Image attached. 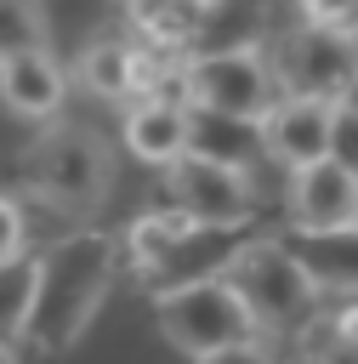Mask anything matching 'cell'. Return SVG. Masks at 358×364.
Masks as SVG:
<instances>
[{
  "instance_id": "obj_8",
  "label": "cell",
  "mask_w": 358,
  "mask_h": 364,
  "mask_svg": "<svg viewBox=\"0 0 358 364\" xmlns=\"http://www.w3.org/2000/svg\"><path fill=\"white\" fill-rule=\"evenodd\" d=\"M165 188H170V210H182L199 228H250L256 222V205H250L244 176L227 171V165H210V159H188L182 154L165 171Z\"/></svg>"
},
{
  "instance_id": "obj_20",
  "label": "cell",
  "mask_w": 358,
  "mask_h": 364,
  "mask_svg": "<svg viewBox=\"0 0 358 364\" xmlns=\"http://www.w3.org/2000/svg\"><path fill=\"white\" fill-rule=\"evenodd\" d=\"M193 364H278L267 341H239V347H222L210 358H193Z\"/></svg>"
},
{
  "instance_id": "obj_16",
  "label": "cell",
  "mask_w": 358,
  "mask_h": 364,
  "mask_svg": "<svg viewBox=\"0 0 358 364\" xmlns=\"http://www.w3.org/2000/svg\"><path fill=\"white\" fill-rule=\"evenodd\" d=\"M28 301H34V256L0 262V341H6V347H17V341H23Z\"/></svg>"
},
{
  "instance_id": "obj_21",
  "label": "cell",
  "mask_w": 358,
  "mask_h": 364,
  "mask_svg": "<svg viewBox=\"0 0 358 364\" xmlns=\"http://www.w3.org/2000/svg\"><path fill=\"white\" fill-rule=\"evenodd\" d=\"M330 330H335V341H341V347H358V301H347V307L330 318Z\"/></svg>"
},
{
  "instance_id": "obj_12",
  "label": "cell",
  "mask_w": 358,
  "mask_h": 364,
  "mask_svg": "<svg viewBox=\"0 0 358 364\" xmlns=\"http://www.w3.org/2000/svg\"><path fill=\"white\" fill-rule=\"evenodd\" d=\"M68 97V74L57 68L51 51H23V57H6L0 63V102L23 119H57Z\"/></svg>"
},
{
  "instance_id": "obj_15",
  "label": "cell",
  "mask_w": 358,
  "mask_h": 364,
  "mask_svg": "<svg viewBox=\"0 0 358 364\" xmlns=\"http://www.w3.org/2000/svg\"><path fill=\"white\" fill-rule=\"evenodd\" d=\"M284 250L318 290H358V228L341 233H290Z\"/></svg>"
},
{
  "instance_id": "obj_24",
  "label": "cell",
  "mask_w": 358,
  "mask_h": 364,
  "mask_svg": "<svg viewBox=\"0 0 358 364\" xmlns=\"http://www.w3.org/2000/svg\"><path fill=\"white\" fill-rule=\"evenodd\" d=\"M347 46H352V68H358V28H352V34H347Z\"/></svg>"
},
{
  "instance_id": "obj_17",
  "label": "cell",
  "mask_w": 358,
  "mask_h": 364,
  "mask_svg": "<svg viewBox=\"0 0 358 364\" xmlns=\"http://www.w3.org/2000/svg\"><path fill=\"white\" fill-rule=\"evenodd\" d=\"M23 51H45V11L28 0H0V63Z\"/></svg>"
},
{
  "instance_id": "obj_10",
  "label": "cell",
  "mask_w": 358,
  "mask_h": 364,
  "mask_svg": "<svg viewBox=\"0 0 358 364\" xmlns=\"http://www.w3.org/2000/svg\"><path fill=\"white\" fill-rule=\"evenodd\" d=\"M284 216H290V233H341V228H358V182L347 171H335L330 159L301 165L284 182Z\"/></svg>"
},
{
  "instance_id": "obj_18",
  "label": "cell",
  "mask_w": 358,
  "mask_h": 364,
  "mask_svg": "<svg viewBox=\"0 0 358 364\" xmlns=\"http://www.w3.org/2000/svg\"><path fill=\"white\" fill-rule=\"evenodd\" d=\"M324 159H330L335 171H347V176L358 182V114H352L347 102H335V108H330V136H324Z\"/></svg>"
},
{
  "instance_id": "obj_3",
  "label": "cell",
  "mask_w": 358,
  "mask_h": 364,
  "mask_svg": "<svg viewBox=\"0 0 358 364\" xmlns=\"http://www.w3.org/2000/svg\"><path fill=\"white\" fill-rule=\"evenodd\" d=\"M222 279L233 284V296L244 301V313H250L256 330H273V336H290V341L313 324L318 296H324V290L301 273V262L284 250V239H250V245L227 262Z\"/></svg>"
},
{
  "instance_id": "obj_4",
  "label": "cell",
  "mask_w": 358,
  "mask_h": 364,
  "mask_svg": "<svg viewBox=\"0 0 358 364\" xmlns=\"http://www.w3.org/2000/svg\"><path fill=\"white\" fill-rule=\"evenodd\" d=\"M108 148L85 125H51L28 148V188L57 210V216H91L108 193Z\"/></svg>"
},
{
  "instance_id": "obj_14",
  "label": "cell",
  "mask_w": 358,
  "mask_h": 364,
  "mask_svg": "<svg viewBox=\"0 0 358 364\" xmlns=\"http://www.w3.org/2000/svg\"><path fill=\"white\" fill-rule=\"evenodd\" d=\"M188 159H210V165H227V171L244 176L261 159V125L188 108Z\"/></svg>"
},
{
  "instance_id": "obj_9",
  "label": "cell",
  "mask_w": 358,
  "mask_h": 364,
  "mask_svg": "<svg viewBox=\"0 0 358 364\" xmlns=\"http://www.w3.org/2000/svg\"><path fill=\"white\" fill-rule=\"evenodd\" d=\"M165 68H176V63L148 57L131 34H97L80 51V85L97 91L102 102H148L159 91V74Z\"/></svg>"
},
{
  "instance_id": "obj_7",
  "label": "cell",
  "mask_w": 358,
  "mask_h": 364,
  "mask_svg": "<svg viewBox=\"0 0 358 364\" xmlns=\"http://www.w3.org/2000/svg\"><path fill=\"white\" fill-rule=\"evenodd\" d=\"M261 57H267V74H273L278 97L341 102L347 85L358 80V68H352V46H347L341 34H324V28L295 23V11H290V28L261 34Z\"/></svg>"
},
{
  "instance_id": "obj_23",
  "label": "cell",
  "mask_w": 358,
  "mask_h": 364,
  "mask_svg": "<svg viewBox=\"0 0 358 364\" xmlns=\"http://www.w3.org/2000/svg\"><path fill=\"white\" fill-rule=\"evenodd\" d=\"M0 364H17V347H6V341H0Z\"/></svg>"
},
{
  "instance_id": "obj_1",
  "label": "cell",
  "mask_w": 358,
  "mask_h": 364,
  "mask_svg": "<svg viewBox=\"0 0 358 364\" xmlns=\"http://www.w3.org/2000/svg\"><path fill=\"white\" fill-rule=\"evenodd\" d=\"M119 273V245L102 228H74L63 239H51L34 256V301H28V324L23 341L34 353H68L85 324L97 318L108 284Z\"/></svg>"
},
{
  "instance_id": "obj_6",
  "label": "cell",
  "mask_w": 358,
  "mask_h": 364,
  "mask_svg": "<svg viewBox=\"0 0 358 364\" xmlns=\"http://www.w3.org/2000/svg\"><path fill=\"white\" fill-rule=\"evenodd\" d=\"M153 318H159V336L188 358H210L222 347L256 341V324L227 279H199V284L153 296Z\"/></svg>"
},
{
  "instance_id": "obj_19",
  "label": "cell",
  "mask_w": 358,
  "mask_h": 364,
  "mask_svg": "<svg viewBox=\"0 0 358 364\" xmlns=\"http://www.w3.org/2000/svg\"><path fill=\"white\" fill-rule=\"evenodd\" d=\"M17 256H28V210L11 193H0V262H17Z\"/></svg>"
},
{
  "instance_id": "obj_2",
  "label": "cell",
  "mask_w": 358,
  "mask_h": 364,
  "mask_svg": "<svg viewBox=\"0 0 358 364\" xmlns=\"http://www.w3.org/2000/svg\"><path fill=\"white\" fill-rule=\"evenodd\" d=\"M114 245H119V267H131L153 296H165L199 279H222L227 262L250 245V228H199L182 210H148Z\"/></svg>"
},
{
  "instance_id": "obj_22",
  "label": "cell",
  "mask_w": 358,
  "mask_h": 364,
  "mask_svg": "<svg viewBox=\"0 0 358 364\" xmlns=\"http://www.w3.org/2000/svg\"><path fill=\"white\" fill-rule=\"evenodd\" d=\"M318 364H358V347H341V341H330V347L318 353Z\"/></svg>"
},
{
  "instance_id": "obj_5",
  "label": "cell",
  "mask_w": 358,
  "mask_h": 364,
  "mask_svg": "<svg viewBox=\"0 0 358 364\" xmlns=\"http://www.w3.org/2000/svg\"><path fill=\"white\" fill-rule=\"evenodd\" d=\"M182 102L199 114H222V119H244L261 125L267 108L278 102V85L267 74L261 46H233V51H199L182 63Z\"/></svg>"
},
{
  "instance_id": "obj_13",
  "label": "cell",
  "mask_w": 358,
  "mask_h": 364,
  "mask_svg": "<svg viewBox=\"0 0 358 364\" xmlns=\"http://www.w3.org/2000/svg\"><path fill=\"white\" fill-rule=\"evenodd\" d=\"M125 148L142 165H165L170 171L188 154V108L182 102H165V97L131 102L125 108Z\"/></svg>"
},
{
  "instance_id": "obj_11",
  "label": "cell",
  "mask_w": 358,
  "mask_h": 364,
  "mask_svg": "<svg viewBox=\"0 0 358 364\" xmlns=\"http://www.w3.org/2000/svg\"><path fill=\"white\" fill-rule=\"evenodd\" d=\"M330 108L335 102H307V97H278L261 119V154L284 171L318 165L324 159V136H330Z\"/></svg>"
}]
</instances>
